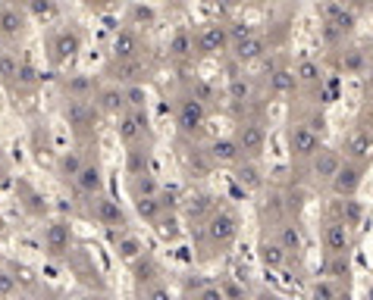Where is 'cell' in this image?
I'll return each instance as SVG.
<instances>
[{"mask_svg": "<svg viewBox=\"0 0 373 300\" xmlns=\"http://www.w3.org/2000/svg\"><path fill=\"white\" fill-rule=\"evenodd\" d=\"M323 148V138L317 128H311L307 122H292L289 126V153L298 163H311L317 157V150Z\"/></svg>", "mask_w": 373, "mask_h": 300, "instance_id": "obj_1", "label": "cell"}, {"mask_svg": "<svg viewBox=\"0 0 373 300\" xmlns=\"http://www.w3.org/2000/svg\"><path fill=\"white\" fill-rule=\"evenodd\" d=\"M239 216L232 213V210H214L207 219H204V235H207V241L214 247H229L232 241L239 238Z\"/></svg>", "mask_w": 373, "mask_h": 300, "instance_id": "obj_2", "label": "cell"}, {"mask_svg": "<svg viewBox=\"0 0 373 300\" xmlns=\"http://www.w3.org/2000/svg\"><path fill=\"white\" fill-rule=\"evenodd\" d=\"M232 47V35L229 25H219V22H207L195 32V50L201 56H219Z\"/></svg>", "mask_w": 373, "mask_h": 300, "instance_id": "obj_3", "label": "cell"}, {"mask_svg": "<svg viewBox=\"0 0 373 300\" xmlns=\"http://www.w3.org/2000/svg\"><path fill=\"white\" fill-rule=\"evenodd\" d=\"M364 175H367V163H357V160H345V163L339 166V172L333 175V181H329V191L335 197H357L364 185Z\"/></svg>", "mask_w": 373, "mask_h": 300, "instance_id": "obj_4", "label": "cell"}, {"mask_svg": "<svg viewBox=\"0 0 373 300\" xmlns=\"http://www.w3.org/2000/svg\"><path fill=\"white\" fill-rule=\"evenodd\" d=\"M176 122H179V128L185 131V135H195V131L204 128V122H207V104H204L197 94H188V97L179 100V113H176Z\"/></svg>", "mask_w": 373, "mask_h": 300, "instance_id": "obj_5", "label": "cell"}, {"mask_svg": "<svg viewBox=\"0 0 373 300\" xmlns=\"http://www.w3.org/2000/svg\"><path fill=\"white\" fill-rule=\"evenodd\" d=\"M320 241H323L326 253H348L351 251V225L339 216L326 219L323 229H320Z\"/></svg>", "mask_w": 373, "mask_h": 300, "instance_id": "obj_6", "label": "cell"}, {"mask_svg": "<svg viewBox=\"0 0 373 300\" xmlns=\"http://www.w3.org/2000/svg\"><path fill=\"white\" fill-rule=\"evenodd\" d=\"M342 157L357 160V163H373V131L370 128H351L342 141Z\"/></svg>", "mask_w": 373, "mask_h": 300, "instance_id": "obj_7", "label": "cell"}, {"mask_svg": "<svg viewBox=\"0 0 373 300\" xmlns=\"http://www.w3.org/2000/svg\"><path fill=\"white\" fill-rule=\"evenodd\" d=\"M144 131H148V113H144V109H122V113L116 116V135H120V141L129 144V148Z\"/></svg>", "mask_w": 373, "mask_h": 300, "instance_id": "obj_8", "label": "cell"}, {"mask_svg": "<svg viewBox=\"0 0 373 300\" xmlns=\"http://www.w3.org/2000/svg\"><path fill=\"white\" fill-rule=\"evenodd\" d=\"M79 50H82V35H79L76 28H63V32H57L54 38H50V63L54 66L69 63Z\"/></svg>", "mask_w": 373, "mask_h": 300, "instance_id": "obj_9", "label": "cell"}, {"mask_svg": "<svg viewBox=\"0 0 373 300\" xmlns=\"http://www.w3.org/2000/svg\"><path fill=\"white\" fill-rule=\"evenodd\" d=\"M345 163V157H342V150H329V148H320L317 157L311 160V175L314 181H333V175L339 172V166Z\"/></svg>", "mask_w": 373, "mask_h": 300, "instance_id": "obj_10", "label": "cell"}, {"mask_svg": "<svg viewBox=\"0 0 373 300\" xmlns=\"http://www.w3.org/2000/svg\"><path fill=\"white\" fill-rule=\"evenodd\" d=\"M94 219H98L101 225H107L110 232H122L126 229V213H122V207L113 200V197H98V203H94Z\"/></svg>", "mask_w": 373, "mask_h": 300, "instance_id": "obj_11", "label": "cell"}, {"mask_svg": "<svg viewBox=\"0 0 373 300\" xmlns=\"http://www.w3.org/2000/svg\"><path fill=\"white\" fill-rule=\"evenodd\" d=\"M69 244H72V232L63 219H57V222H50L47 229H44V251H47L50 257H63V253L69 251Z\"/></svg>", "mask_w": 373, "mask_h": 300, "instance_id": "obj_12", "label": "cell"}, {"mask_svg": "<svg viewBox=\"0 0 373 300\" xmlns=\"http://www.w3.org/2000/svg\"><path fill=\"white\" fill-rule=\"evenodd\" d=\"M263 54H267V38L263 35H248V38H241V41H232V56H236L239 63H258L263 60Z\"/></svg>", "mask_w": 373, "mask_h": 300, "instance_id": "obj_13", "label": "cell"}, {"mask_svg": "<svg viewBox=\"0 0 373 300\" xmlns=\"http://www.w3.org/2000/svg\"><path fill=\"white\" fill-rule=\"evenodd\" d=\"M236 141H239V148L245 150V157H258L263 150V144H267V131H263V126H258V122H241L236 131Z\"/></svg>", "mask_w": 373, "mask_h": 300, "instance_id": "obj_14", "label": "cell"}, {"mask_svg": "<svg viewBox=\"0 0 373 300\" xmlns=\"http://www.w3.org/2000/svg\"><path fill=\"white\" fill-rule=\"evenodd\" d=\"M94 107H98L101 113H107V116H120L122 109H129V104H126V88H120V85L101 88L98 100H94Z\"/></svg>", "mask_w": 373, "mask_h": 300, "instance_id": "obj_15", "label": "cell"}, {"mask_svg": "<svg viewBox=\"0 0 373 300\" xmlns=\"http://www.w3.org/2000/svg\"><path fill=\"white\" fill-rule=\"evenodd\" d=\"M66 119H69L72 128L85 131L94 126V107L88 104V97H69V104H66Z\"/></svg>", "mask_w": 373, "mask_h": 300, "instance_id": "obj_16", "label": "cell"}, {"mask_svg": "<svg viewBox=\"0 0 373 300\" xmlns=\"http://www.w3.org/2000/svg\"><path fill=\"white\" fill-rule=\"evenodd\" d=\"M113 241H116V257H120L122 263H135L144 257V244L138 235H129L126 229L122 232H113Z\"/></svg>", "mask_w": 373, "mask_h": 300, "instance_id": "obj_17", "label": "cell"}, {"mask_svg": "<svg viewBox=\"0 0 373 300\" xmlns=\"http://www.w3.org/2000/svg\"><path fill=\"white\" fill-rule=\"evenodd\" d=\"M210 157H214V163L219 166H236L241 157H245V150L239 148L236 138H217L214 144H210Z\"/></svg>", "mask_w": 373, "mask_h": 300, "instance_id": "obj_18", "label": "cell"}, {"mask_svg": "<svg viewBox=\"0 0 373 300\" xmlns=\"http://www.w3.org/2000/svg\"><path fill=\"white\" fill-rule=\"evenodd\" d=\"M148 76V66L142 63V56H132V60H116V69H113V78L120 85H135Z\"/></svg>", "mask_w": 373, "mask_h": 300, "instance_id": "obj_19", "label": "cell"}, {"mask_svg": "<svg viewBox=\"0 0 373 300\" xmlns=\"http://www.w3.org/2000/svg\"><path fill=\"white\" fill-rule=\"evenodd\" d=\"M138 54H142V38H138V32L122 28L113 38V56L116 60H132V56H138Z\"/></svg>", "mask_w": 373, "mask_h": 300, "instance_id": "obj_20", "label": "cell"}, {"mask_svg": "<svg viewBox=\"0 0 373 300\" xmlns=\"http://www.w3.org/2000/svg\"><path fill=\"white\" fill-rule=\"evenodd\" d=\"M289 257H292V253L282 247V241H280V238H273V241H260V263H263L267 269H273V272H276V269H282L285 263H289Z\"/></svg>", "mask_w": 373, "mask_h": 300, "instance_id": "obj_21", "label": "cell"}, {"mask_svg": "<svg viewBox=\"0 0 373 300\" xmlns=\"http://www.w3.org/2000/svg\"><path fill=\"white\" fill-rule=\"evenodd\" d=\"M236 181L245 188V191H258V188L263 185V175H260L258 163H254L251 157H241L236 163Z\"/></svg>", "mask_w": 373, "mask_h": 300, "instance_id": "obj_22", "label": "cell"}, {"mask_svg": "<svg viewBox=\"0 0 373 300\" xmlns=\"http://www.w3.org/2000/svg\"><path fill=\"white\" fill-rule=\"evenodd\" d=\"M76 185H79V191H82V194L94 197V194L104 191V175H101V169L94 163H85L82 172L76 175Z\"/></svg>", "mask_w": 373, "mask_h": 300, "instance_id": "obj_23", "label": "cell"}, {"mask_svg": "<svg viewBox=\"0 0 373 300\" xmlns=\"http://www.w3.org/2000/svg\"><path fill=\"white\" fill-rule=\"evenodd\" d=\"M22 32H25V22H22L19 10L0 6V35H4L6 41H16V38H22Z\"/></svg>", "mask_w": 373, "mask_h": 300, "instance_id": "obj_24", "label": "cell"}, {"mask_svg": "<svg viewBox=\"0 0 373 300\" xmlns=\"http://www.w3.org/2000/svg\"><path fill=\"white\" fill-rule=\"evenodd\" d=\"M326 275L342 284L351 279V251L348 253H326Z\"/></svg>", "mask_w": 373, "mask_h": 300, "instance_id": "obj_25", "label": "cell"}, {"mask_svg": "<svg viewBox=\"0 0 373 300\" xmlns=\"http://www.w3.org/2000/svg\"><path fill=\"white\" fill-rule=\"evenodd\" d=\"M295 78L302 88H317V85H323L326 76H323V66L317 60H302L295 66Z\"/></svg>", "mask_w": 373, "mask_h": 300, "instance_id": "obj_26", "label": "cell"}, {"mask_svg": "<svg viewBox=\"0 0 373 300\" xmlns=\"http://www.w3.org/2000/svg\"><path fill=\"white\" fill-rule=\"evenodd\" d=\"M135 210H138V216H142L144 222H157L166 207H163V197L151 194V197H135Z\"/></svg>", "mask_w": 373, "mask_h": 300, "instance_id": "obj_27", "label": "cell"}, {"mask_svg": "<svg viewBox=\"0 0 373 300\" xmlns=\"http://www.w3.org/2000/svg\"><path fill=\"white\" fill-rule=\"evenodd\" d=\"M192 54H195V35L188 32V28H179L170 38V56L185 60V56H192Z\"/></svg>", "mask_w": 373, "mask_h": 300, "instance_id": "obj_28", "label": "cell"}, {"mask_svg": "<svg viewBox=\"0 0 373 300\" xmlns=\"http://www.w3.org/2000/svg\"><path fill=\"white\" fill-rule=\"evenodd\" d=\"M129 188H132V197H151V194H160V185L151 172H142V175H132L129 179Z\"/></svg>", "mask_w": 373, "mask_h": 300, "instance_id": "obj_29", "label": "cell"}, {"mask_svg": "<svg viewBox=\"0 0 373 300\" xmlns=\"http://www.w3.org/2000/svg\"><path fill=\"white\" fill-rule=\"evenodd\" d=\"M345 294V284L335 282V279H326L323 282H314L311 284V297H320V300H333V297H342Z\"/></svg>", "mask_w": 373, "mask_h": 300, "instance_id": "obj_30", "label": "cell"}, {"mask_svg": "<svg viewBox=\"0 0 373 300\" xmlns=\"http://www.w3.org/2000/svg\"><path fill=\"white\" fill-rule=\"evenodd\" d=\"M19 56L16 54H10V50H4L0 54V82L4 85H13L19 78Z\"/></svg>", "mask_w": 373, "mask_h": 300, "instance_id": "obj_31", "label": "cell"}, {"mask_svg": "<svg viewBox=\"0 0 373 300\" xmlns=\"http://www.w3.org/2000/svg\"><path fill=\"white\" fill-rule=\"evenodd\" d=\"M298 78H295V69H276L273 76H270V88H273L276 94H289L295 91Z\"/></svg>", "mask_w": 373, "mask_h": 300, "instance_id": "obj_32", "label": "cell"}, {"mask_svg": "<svg viewBox=\"0 0 373 300\" xmlns=\"http://www.w3.org/2000/svg\"><path fill=\"white\" fill-rule=\"evenodd\" d=\"M276 238L282 241V247H285L289 253H298V251H302V235H298V229H295L292 222H282L280 232H276Z\"/></svg>", "mask_w": 373, "mask_h": 300, "instance_id": "obj_33", "label": "cell"}, {"mask_svg": "<svg viewBox=\"0 0 373 300\" xmlns=\"http://www.w3.org/2000/svg\"><path fill=\"white\" fill-rule=\"evenodd\" d=\"M226 94H229L232 104H245V100L251 97V82H248L245 76H232L229 78V91Z\"/></svg>", "mask_w": 373, "mask_h": 300, "instance_id": "obj_34", "label": "cell"}, {"mask_svg": "<svg viewBox=\"0 0 373 300\" xmlns=\"http://www.w3.org/2000/svg\"><path fill=\"white\" fill-rule=\"evenodd\" d=\"M214 210H217L214 197H207V194H197V197H192V203H188V216L192 219H207Z\"/></svg>", "mask_w": 373, "mask_h": 300, "instance_id": "obj_35", "label": "cell"}, {"mask_svg": "<svg viewBox=\"0 0 373 300\" xmlns=\"http://www.w3.org/2000/svg\"><path fill=\"white\" fill-rule=\"evenodd\" d=\"M66 91H69V97H88L94 91V82L88 76H69L66 78Z\"/></svg>", "mask_w": 373, "mask_h": 300, "instance_id": "obj_36", "label": "cell"}, {"mask_svg": "<svg viewBox=\"0 0 373 300\" xmlns=\"http://www.w3.org/2000/svg\"><path fill=\"white\" fill-rule=\"evenodd\" d=\"M148 163H151V157H148V150H129V163H126V172H129V179L132 175H142V172H148Z\"/></svg>", "mask_w": 373, "mask_h": 300, "instance_id": "obj_37", "label": "cell"}, {"mask_svg": "<svg viewBox=\"0 0 373 300\" xmlns=\"http://www.w3.org/2000/svg\"><path fill=\"white\" fill-rule=\"evenodd\" d=\"M28 13L35 19H54L57 16V4L54 0H28Z\"/></svg>", "mask_w": 373, "mask_h": 300, "instance_id": "obj_38", "label": "cell"}, {"mask_svg": "<svg viewBox=\"0 0 373 300\" xmlns=\"http://www.w3.org/2000/svg\"><path fill=\"white\" fill-rule=\"evenodd\" d=\"M126 104H129V109H144V104H148V94H144L142 82L126 85Z\"/></svg>", "mask_w": 373, "mask_h": 300, "instance_id": "obj_39", "label": "cell"}, {"mask_svg": "<svg viewBox=\"0 0 373 300\" xmlns=\"http://www.w3.org/2000/svg\"><path fill=\"white\" fill-rule=\"evenodd\" d=\"M339 219H345L351 229L361 222V207L355 203V197H342V213H339Z\"/></svg>", "mask_w": 373, "mask_h": 300, "instance_id": "obj_40", "label": "cell"}, {"mask_svg": "<svg viewBox=\"0 0 373 300\" xmlns=\"http://www.w3.org/2000/svg\"><path fill=\"white\" fill-rule=\"evenodd\" d=\"M154 225H157V232H160V238H163V241H176V238H179V222H176L173 216L170 219L160 216Z\"/></svg>", "mask_w": 373, "mask_h": 300, "instance_id": "obj_41", "label": "cell"}, {"mask_svg": "<svg viewBox=\"0 0 373 300\" xmlns=\"http://www.w3.org/2000/svg\"><path fill=\"white\" fill-rule=\"evenodd\" d=\"M82 166H85V163L76 157V153H66V157L60 160V172L66 175V179H76V175L82 172Z\"/></svg>", "mask_w": 373, "mask_h": 300, "instance_id": "obj_42", "label": "cell"}, {"mask_svg": "<svg viewBox=\"0 0 373 300\" xmlns=\"http://www.w3.org/2000/svg\"><path fill=\"white\" fill-rule=\"evenodd\" d=\"M16 288H19V275L16 272H6V269H0V297L16 294Z\"/></svg>", "mask_w": 373, "mask_h": 300, "instance_id": "obj_43", "label": "cell"}, {"mask_svg": "<svg viewBox=\"0 0 373 300\" xmlns=\"http://www.w3.org/2000/svg\"><path fill=\"white\" fill-rule=\"evenodd\" d=\"M229 35H232V41H241V38H248V35H254V28L248 25V22H232Z\"/></svg>", "mask_w": 373, "mask_h": 300, "instance_id": "obj_44", "label": "cell"}, {"mask_svg": "<svg viewBox=\"0 0 373 300\" xmlns=\"http://www.w3.org/2000/svg\"><path fill=\"white\" fill-rule=\"evenodd\" d=\"M16 82H22V85H35V82H38V72H35V66L22 63V66H19V78H16Z\"/></svg>", "mask_w": 373, "mask_h": 300, "instance_id": "obj_45", "label": "cell"}, {"mask_svg": "<svg viewBox=\"0 0 373 300\" xmlns=\"http://www.w3.org/2000/svg\"><path fill=\"white\" fill-rule=\"evenodd\" d=\"M219 288H223V297H245V288L236 282H223Z\"/></svg>", "mask_w": 373, "mask_h": 300, "instance_id": "obj_46", "label": "cell"}, {"mask_svg": "<svg viewBox=\"0 0 373 300\" xmlns=\"http://www.w3.org/2000/svg\"><path fill=\"white\" fill-rule=\"evenodd\" d=\"M144 297H166L163 284H154V288H144Z\"/></svg>", "mask_w": 373, "mask_h": 300, "instance_id": "obj_47", "label": "cell"}, {"mask_svg": "<svg viewBox=\"0 0 373 300\" xmlns=\"http://www.w3.org/2000/svg\"><path fill=\"white\" fill-rule=\"evenodd\" d=\"M135 19L151 22V19H154V10H148V6H135Z\"/></svg>", "mask_w": 373, "mask_h": 300, "instance_id": "obj_48", "label": "cell"}, {"mask_svg": "<svg viewBox=\"0 0 373 300\" xmlns=\"http://www.w3.org/2000/svg\"><path fill=\"white\" fill-rule=\"evenodd\" d=\"M0 175H4V169H0Z\"/></svg>", "mask_w": 373, "mask_h": 300, "instance_id": "obj_49", "label": "cell"}]
</instances>
